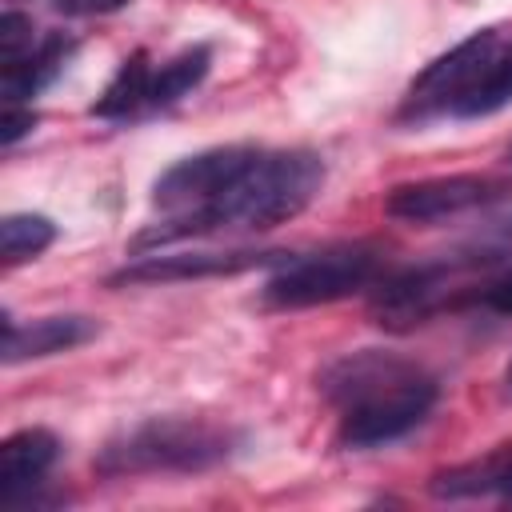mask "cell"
<instances>
[{"instance_id":"5","label":"cell","mask_w":512,"mask_h":512,"mask_svg":"<svg viewBox=\"0 0 512 512\" xmlns=\"http://www.w3.org/2000/svg\"><path fill=\"white\" fill-rule=\"evenodd\" d=\"M500 32L484 28L476 36H468L464 44H456L452 52H444L440 60H432L408 88L400 116L404 120H428V116H456L460 104L472 96V88L480 84V76L488 72L496 48H500Z\"/></svg>"},{"instance_id":"11","label":"cell","mask_w":512,"mask_h":512,"mask_svg":"<svg viewBox=\"0 0 512 512\" xmlns=\"http://www.w3.org/2000/svg\"><path fill=\"white\" fill-rule=\"evenodd\" d=\"M148 88H152V68H148V56L144 52H132L116 76L108 80V88L100 92V100L92 104L96 116L104 120H120V116H132L136 108L148 104Z\"/></svg>"},{"instance_id":"18","label":"cell","mask_w":512,"mask_h":512,"mask_svg":"<svg viewBox=\"0 0 512 512\" xmlns=\"http://www.w3.org/2000/svg\"><path fill=\"white\" fill-rule=\"evenodd\" d=\"M492 312H504V316H512V268L508 272H500L488 288H484V296H480Z\"/></svg>"},{"instance_id":"20","label":"cell","mask_w":512,"mask_h":512,"mask_svg":"<svg viewBox=\"0 0 512 512\" xmlns=\"http://www.w3.org/2000/svg\"><path fill=\"white\" fill-rule=\"evenodd\" d=\"M504 388H508V396H512V364H508V372H504Z\"/></svg>"},{"instance_id":"17","label":"cell","mask_w":512,"mask_h":512,"mask_svg":"<svg viewBox=\"0 0 512 512\" xmlns=\"http://www.w3.org/2000/svg\"><path fill=\"white\" fill-rule=\"evenodd\" d=\"M36 124V112L24 108V104H4V120H0V140L4 144H16L20 136H28Z\"/></svg>"},{"instance_id":"10","label":"cell","mask_w":512,"mask_h":512,"mask_svg":"<svg viewBox=\"0 0 512 512\" xmlns=\"http://www.w3.org/2000/svg\"><path fill=\"white\" fill-rule=\"evenodd\" d=\"M68 52H72V40L60 36V32H52V36H44L24 60L4 64V68H0V92H4V104H24V100H32L40 88H48V84L60 76Z\"/></svg>"},{"instance_id":"14","label":"cell","mask_w":512,"mask_h":512,"mask_svg":"<svg viewBox=\"0 0 512 512\" xmlns=\"http://www.w3.org/2000/svg\"><path fill=\"white\" fill-rule=\"evenodd\" d=\"M208 72V48H188L180 56H172L168 64H160V72H152V88H148V104H172L184 92H192Z\"/></svg>"},{"instance_id":"19","label":"cell","mask_w":512,"mask_h":512,"mask_svg":"<svg viewBox=\"0 0 512 512\" xmlns=\"http://www.w3.org/2000/svg\"><path fill=\"white\" fill-rule=\"evenodd\" d=\"M124 4L128 0H56V8L68 16H104V12H116Z\"/></svg>"},{"instance_id":"12","label":"cell","mask_w":512,"mask_h":512,"mask_svg":"<svg viewBox=\"0 0 512 512\" xmlns=\"http://www.w3.org/2000/svg\"><path fill=\"white\" fill-rule=\"evenodd\" d=\"M56 240V224L36 212H12L0 220V256L4 264H24Z\"/></svg>"},{"instance_id":"1","label":"cell","mask_w":512,"mask_h":512,"mask_svg":"<svg viewBox=\"0 0 512 512\" xmlns=\"http://www.w3.org/2000/svg\"><path fill=\"white\" fill-rule=\"evenodd\" d=\"M320 392L340 412L344 448H380L408 436L436 404V380L408 356L364 348L332 360Z\"/></svg>"},{"instance_id":"6","label":"cell","mask_w":512,"mask_h":512,"mask_svg":"<svg viewBox=\"0 0 512 512\" xmlns=\"http://www.w3.org/2000/svg\"><path fill=\"white\" fill-rule=\"evenodd\" d=\"M496 192L500 188L484 176H432L416 184H396L384 200V212L408 224H436L488 204Z\"/></svg>"},{"instance_id":"8","label":"cell","mask_w":512,"mask_h":512,"mask_svg":"<svg viewBox=\"0 0 512 512\" xmlns=\"http://www.w3.org/2000/svg\"><path fill=\"white\" fill-rule=\"evenodd\" d=\"M56 456H60V444L44 428H24L8 436L0 448V504L4 508L28 504L44 484V476L52 472Z\"/></svg>"},{"instance_id":"3","label":"cell","mask_w":512,"mask_h":512,"mask_svg":"<svg viewBox=\"0 0 512 512\" xmlns=\"http://www.w3.org/2000/svg\"><path fill=\"white\" fill-rule=\"evenodd\" d=\"M236 452V436L220 424L192 416H152L112 436L100 456V476H164V472H208Z\"/></svg>"},{"instance_id":"4","label":"cell","mask_w":512,"mask_h":512,"mask_svg":"<svg viewBox=\"0 0 512 512\" xmlns=\"http://www.w3.org/2000/svg\"><path fill=\"white\" fill-rule=\"evenodd\" d=\"M380 276V256L368 244H336L308 256H284L280 272L264 284V300L276 308H312L344 300Z\"/></svg>"},{"instance_id":"13","label":"cell","mask_w":512,"mask_h":512,"mask_svg":"<svg viewBox=\"0 0 512 512\" xmlns=\"http://www.w3.org/2000/svg\"><path fill=\"white\" fill-rule=\"evenodd\" d=\"M432 492H440V496H480V492H500L504 500H512V460L492 456V460H484V464L456 468V472L440 476V480L432 484Z\"/></svg>"},{"instance_id":"15","label":"cell","mask_w":512,"mask_h":512,"mask_svg":"<svg viewBox=\"0 0 512 512\" xmlns=\"http://www.w3.org/2000/svg\"><path fill=\"white\" fill-rule=\"evenodd\" d=\"M512 100V44H500L488 72L480 76V84L472 88V96L460 104L456 116H488L496 108H504Z\"/></svg>"},{"instance_id":"9","label":"cell","mask_w":512,"mask_h":512,"mask_svg":"<svg viewBox=\"0 0 512 512\" xmlns=\"http://www.w3.org/2000/svg\"><path fill=\"white\" fill-rule=\"evenodd\" d=\"M96 336V320L88 316H40L32 324H4V364L56 356L68 348H80Z\"/></svg>"},{"instance_id":"7","label":"cell","mask_w":512,"mask_h":512,"mask_svg":"<svg viewBox=\"0 0 512 512\" xmlns=\"http://www.w3.org/2000/svg\"><path fill=\"white\" fill-rule=\"evenodd\" d=\"M288 252H176V256H144L124 264L108 284H168V280H200V276H228L244 268L280 264Z\"/></svg>"},{"instance_id":"16","label":"cell","mask_w":512,"mask_h":512,"mask_svg":"<svg viewBox=\"0 0 512 512\" xmlns=\"http://www.w3.org/2000/svg\"><path fill=\"white\" fill-rule=\"evenodd\" d=\"M40 40L32 36V20L20 12H4L0 16V68L24 60Z\"/></svg>"},{"instance_id":"2","label":"cell","mask_w":512,"mask_h":512,"mask_svg":"<svg viewBox=\"0 0 512 512\" xmlns=\"http://www.w3.org/2000/svg\"><path fill=\"white\" fill-rule=\"evenodd\" d=\"M324 184V160L308 148H252L248 164L196 220L200 232L216 228H276L300 216Z\"/></svg>"}]
</instances>
